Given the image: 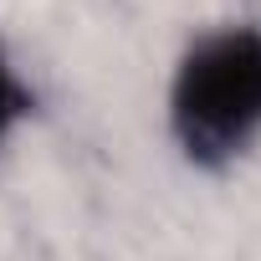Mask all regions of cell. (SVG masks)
Segmentation results:
<instances>
[{
  "label": "cell",
  "mask_w": 261,
  "mask_h": 261,
  "mask_svg": "<svg viewBox=\"0 0 261 261\" xmlns=\"http://www.w3.org/2000/svg\"><path fill=\"white\" fill-rule=\"evenodd\" d=\"M169 128L200 169H225L261 139V26H220L179 57Z\"/></svg>",
  "instance_id": "1"
},
{
  "label": "cell",
  "mask_w": 261,
  "mask_h": 261,
  "mask_svg": "<svg viewBox=\"0 0 261 261\" xmlns=\"http://www.w3.org/2000/svg\"><path fill=\"white\" fill-rule=\"evenodd\" d=\"M31 113V87L21 82V72L0 57V149H6V139L21 128V118Z\"/></svg>",
  "instance_id": "2"
}]
</instances>
